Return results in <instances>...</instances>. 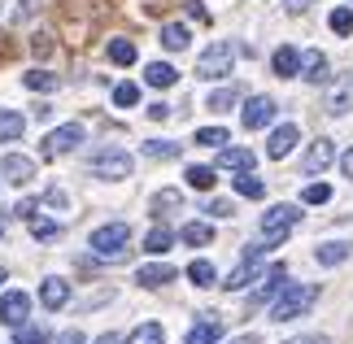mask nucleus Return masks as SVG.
Instances as JSON below:
<instances>
[{"instance_id":"1","label":"nucleus","mask_w":353,"mask_h":344,"mask_svg":"<svg viewBox=\"0 0 353 344\" xmlns=\"http://www.w3.org/2000/svg\"><path fill=\"white\" fill-rule=\"evenodd\" d=\"M319 301V287L314 283H288L283 292L270 301V323H292L301 318V314Z\"/></svg>"},{"instance_id":"2","label":"nucleus","mask_w":353,"mask_h":344,"mask_svg":"<svg viewBox=\"0 0 353 344\" xmlns=\"http://www.w3.org/2000/svg\"><path fill=\"white\" fill-rule=\"evenodd\" d=\"M88 170L97 174V179H110V183H118V179H131L135 157L127 153V148H118V144H105V148H97V153L88 157Z\"/></svg>"},{"instance_id":"3","label":"nucleus","mask_w":353,"mask_h":344,"mask_svg":"<svg viewBox=\"0 0 353 344\" xmlns=\"http://www.w3.org/2000/svg\"><path fill=\"white\" fill-rule=\"evenodd\" d=\"M127 244H131V227H127V223H105V227H97V231H92L88 249L97 253V257L122 261V257H127Z\"/></svg>"},{"instance_id":"4","label":"nucleus","mask_w":353,"mask_h":344,"mask_svg":"<svg viewBox=\"0 0 353 344\" xmlns=\"http://www.w3.org/2000/svg\"><path fill=\"white\" fill-rule=\"evenodd\" d=\"M301 223V205H270V210L262 214V244L266 249H275V244H283V236Z\"/></svg>"},{"instance_id":"5","label":"nucleus","mask_w":353,"mask_h":344,"mask_svg":"<svg viewBox=\"0 0 353 344\" xmlns=\"http://www.w3.org/2000/svg\"><path fill=\"white\" fill-rule=\"evenodd\" d=\"M236 65V44H227V39H214V44L196 57V79H227Z\"/></svg>"},{"instance_id":"6","label":"nucleus","mask_w":353,"mask_h":344,"mask_svg":"<svg viewBox=\"0 0 353 344\" xmlns=\"http://www.w3.org/2000/svg\"><path fill=\"white\" fill-rule=\"evenodd\" d=\"M262 253H266V244H249V249H244L240 266H236V270L223 279L227 292H240V287H249L253 279H262Z\"/></svg>"},{"instance_id":"7","label":"nucleus","mask_w":353,"mask_h":344,"mask_svg":"<svg viewBox=\"0 0 353 344\" xmlns=\"http://www.w3.org/2000/svg\"><path fill=\"white\" fill-rule=\"evenodd\" d=\"M83 122H61L57 131H48V140L44 148H39V157H65V153H74L79 144H83Z\"/></svg>"},{"instance_id":"8","label":"nucleus","mask_w":353,"mask_h":344,"mask_svg":"<svg viewBox=\"0 0 353 344\" xmlns=\"http://www.w3.org/2000/svg\"><path fill=\"white\" fill-rule=\"evenodd\" d=\"M275 96H249V105L240 109V122H244V131H262L275 122Z\"/></svg>"},{"instance_id":"9","label":"nucleus","mask_w":353,"mask_h":344,"mask_svg":"<svg viewBox=\"0 0 353 344\" xmlns=\"http://www.w3.org/2000/svg\"><path fill=\"white\" fill-rule=\"evenodd\" d=\"M0 323H5V327H22V323H31V296H26L22 287H13V292L0 296Z\"/></svg>"},{"instance_id":"10","label":"nucleus","mask_w":353,"mask_h":344,"mask_svg":"<svg viewBox=\"0 0 353 344\" xmlns=\"http://www.w3.org/2000/svg\"><path fill=\"white\" fill-rule=\"evenodd\" d=\"M283 287H288V270L283 266H270L262 279H257V292L249 296V310H257V305H266V301H275Z\"/></svg>"},{"instance_id":"11","label":"nucleus","mask_w":353,"mask_h":344,"mask_svg":"<svg viewBox=\"0 0 353 344\" xmlns=\"http://www.w3.org/2000/svg\"><path fill=\"white\" fill-rule=\"evenodd\" d=\"M296 140H301V127L296 122H283V127H275L270 131V140H266V157L270 161H283L296 148Z\"/></svg>"},{"instance_id":"12","label":"nucleus","mask_w":353,"mask_h":344,"mask_svg":"<svg viewBox=\"0 0 353 344\" xmlns=\"http://www.w3.org/2000/svg\"><path fill=\"white\" fill-rule=\"evenodd\" d=\"M0 174H5V183H13V188H26V183L35 179V157L5 153V161H0Z\"/></svg>"},{"instance_id":"13","label":"nucleus","mask_w":353,"mask_h":344,"mask_svg":"<svg viewBox=\"0 0 353 344\" xmlns=\"http://www.w3.org/2000/svg\"><path fill=\"white\" fill-rule=\"evenodd\" d=\"M323 109H327L332 118L349 114V109H353V74H341V79L327 88V101H323Z\"/></svg>"},{"instance_id":"14","label":"nucleus","mask_w":353,"mask_h":344,"mask_svg":"<svg viewBox=\"0 0 353 344\" xmlns=\"http://www.w3.org/2000/svg\"><path fill=\"white\" fill-rule=\"evenodd\" d=\"M332 161H336V144L319 135V140L305 148V157H301V170H305V174H323V170L332 166Z\"/></svg>"},{"instance_id":"15","label":"nucleus","mask_w":353,"mask_h":344,"mask_svg":"<svg viewBox=\"0 0 353 344\" xmlns=\"http://www.w3.org/2000/svg\"><path fill=\"white\" fill-rule=\"evenodd\" d=\"M219 340H223V318L219 314H201L192 323V332H188L179 344H219Z\"/></svg>"},{"instance_id":"16","label":"nucleus","mask_w":353,"mask_h":344,"mask_svg":"<svg viewBox=\"0 0 353 344\" xmlns=\"http://www.w3.org/2000/svg\"><path fill=\"white\" fill-rule=\"evenodd\" d=\"M39 301H44V310H65L70 305V283H65L61 274H48V279L39 283Z\"/></svg>"},{"instance_id":"17","label":"nucleus","mask_w":353,"mask_h":344,"mask_svg":"<svg viewBox=\"0 0 353 344\" xmlns=\"http://www.w3.org/2000/svg\"><path fill=\"white\" fill-rule=\"evenodd\" d=\"M174 274L179 270H174L170 261H148V266L135 270V283L140 287H166V283H174Z\"/></svg>"},{"instance_id":"18","label":"nucleus","mask_w":353,"mask_h":344,"mask_svg":"<svg viewBox=\"0 0 353 344\" xmlns=\"http://www.w3.org/2000/svg\"><path fill=\"white\" fill-rule=\"evenodd\" d=\"M270 65H275L279 79H296V74H301V52H296L292 44H279L275 57H270Z\"/></svg>"},{"instance_id":"19","label":"nucleus","mask_w":353,"mask_h":344,"mask_svg":"<svg viewBox=\"0 0 353 344\" xmlns=\"http://www.w3.org/2000/svg\"><path fill=\"white\" fill-rule=\"evenodd\" d=\"M301 79L305 83H327V57H323L319 48H310V52H301Z\"/></svg>"},{"instance_id":"20","label":"nucleus","mask_w":353,"mask_h":344,"mask_svg":"<svg viewBox=\"0 0 353 344\" xmlns=\"http://www.w3.org/2000/svg\"><path fill=\"white\" fill-rule=\"evenodd\" d=\"M144 83L148 88H174L179 83V70H174L170 61H148L144 65Z\"/></svg>"},{"instance_id":"21","label":"nucleus","mask_w":353,"mask_h":344,"mask_svg":"<svg viewBox=\"0 0 353 344\" xmlns=\"http://www.w3.org/2000/svg\"><path fill=\"white\" fill-rule=\"evenodd\" d=\"M349 257H353V244H345V240H327V244L314 249L319 266H341V261H349Z\"/></svg>"},{"instance_id":"22","label":"nucleus","mask_w":353,"mask_h":344,"mask_svg":"<svg viewBox=\"0 0 353 344\" xmlns=\"http://www.w3.org/2000/svg\"><path fill=\"white\" fill-rule=\"evenodd\" d=\"M253 148H219V170H253Z\"/></svg>"},{"instance_id":"23","label":"nucleus","mask_w":353,"mask_h":344,"mask_svg":"<svg viewBox=\"0 0 353 344\" xmlns=\"http://www.w3.org/2000/svg\"><path fill=\"white\" fill-rule=\"evenodd\" d=\"M188 39H192V35H188L183 22H166V26H161V48H166V52H183Z\"/></svg>"},{"instance_id":"24","label":"nucleus","mask_w":353,"mask_h":344,"mask_svg":"<svg viewBox=\"0 0 353 344\" xmlns=\"http://www.w3.org/2000/svg\"><path fill=\"white\" fill-rule=\"evenodd\" d=\"M22 131H26V118L18 114V109H0V144L18 140Z\"/></svg>"},{"instance_id":"25","label":"nucleus","mask_w":353,"mask_h":344,"mask_svg":"<svg viewBox=\"0 0 353 344\" xmlns=\"http://www.w3.org/2000/svg\"><path fill=\"white\" fill-rule=\"evenodd\" d=\"M26 9L22 0H0V31H13V26H22V18H26Z\"/></svg>"},{"instance_id":"26","label":"nucleus","mask_w":353,"mask_h":344,"mask_svg":"<svg viewBox=\"0 0 353 344\" xmlns=\"http://www.w3.org/2000/svg\"><path fill=\"white\" fill-rule=\"evenodd\" d=\"M22 83L31 88V92H57L61 88V74H52V70H26Z\"/></svg>"},{"instance_id":"27","label":"nucleus","mask_w":353,"mask_h":344,"mask_svg":"<svg viewBox=\"0 0 353 344\" xmlns=\"http://www.w3.org/2000/svg\"><path fill=\"white\" fill-rule=\"evenodd\" d=\"M183 153V144H174V140H148L144 144V157H153V161H174Z\"/></svg>"},{"instance_id":"28","label":"nucleus","mask_w":353,"mask_h":344,"mask_svg":"<svg viewBox=\"0 0 353 344\" xmlns=\"http://www.w3.org/2000/svg\"><path fill=\"white\" fill-rule=\"evenodd\" d=\"M236 192H240L244 201H262V196H266V183H262L253 170H244V174L236 179Z\"/></svg>"},{"instance_id":"29","label":"nucleus","mask_w":353,"mask_h":344,"mask_svg":"<svg viewBox=\"0 0 353 344\" xmlns=\"http://www.w3.org/2000/svg\"><path fill=\"white\" fill-rule=\"evenodd\" d=\"M170 210H183V192L179 188H161L157 196H153V214H170Z\"/></svg>"},{"instance_id":"30","label":"nucleus","mask_w":353,"mask_h":344,"mask_svg":"<svg viewBox=\"0 0 353 344\" xmlns=\"http://www.w3.org/2000/svg\"><path fill=\"white\" fill-rule=\"evenodd\" d=\"M127 344H166V332H161V323H140L127 336Z\"/></svg>"},{"instance_id":"31","label":"nucleus","mask_w":353,"mask_h":344,"mask_svg":"<svg viewBox=\"0 0 353 344\" xmlns=\"http://www.w3.org/2000/svg\"><path fill=\"white\" fill-rule=\"evenodd\" d=\"M236 105H240L236 88H219V92H210V101H205V109H214V114H227V109H236Z\"/></svg>"},{"instance_id":"32","label":"nucleus","mask_w":353,"mask_h":344,"mask_svg":"<svg viewBox=\"0 0 353 344\" xmlns=\"http://www.w3.org/2000/svg\"><path fill=\"white\" fill-rule=\"evenodd\" d=\"M179 240H183V244H192V249H201V244H210V240H214V227H210V223H188V227L179 231Z\"/></svg>"},{"instance_id":"33","label":"nucleus","mask_w":353,"mask_h":344,"mask_svg":"<svg viewBox=\"0 0 353 344\" xmlns=\"http://www.w3.org/2000/svg\"><path fill=\"white\" fill-rule=\"evenodd\" d=\"M170 244H174V231H170V227H153V231L144 236V249H148V253H157V257L166 253Z\"/></svg>"},{"instance_id":"34","label":"nucleus","mask_w":353,"mask_h":344,"mask_svg":"<svg viewBox=\"0 0 353 344\" xmlns=\"http://www.w3.org/2000/svg\"><path fill=\"white\" fill-rule=\"evenodd\" d=\"M188 279H192L196 287H214V279H219V274H214V261H205V257H196L192 266H188Z\"/></svg>"},{"instance_id":"35","label":"nucleus","mask_w":353,"mask_h":344,"mask_svg":"<svg viewBox=\"0 0 353 344\" xmlns=\"http://www.w3.org/2000/svg\"><path fill=\"white\" fill-rule=\"evenodd\" d=\"M13 344H48V332L39 323H22L13 327Z\"/></svg>"},{"instance_id":"36","label":"nucleus","mask_w":353,"mask_h":344,"mask_svg":"<svg viewBox=\"0 0 353 344\" xmlns=\"http://www.w3.org/2000/svg\"><path fill=\"white\" fill-rule=\"evenodd\" d=\"M135 57H140V52H135L131 39H110V61L114 65H135Z\"/></svg>"},{"instance_id":"37","label":"nucleus","mask_w":353,"mask_h":344,"mask_svg":"<svg viewBox=\"0 0 353 344\" xmlns=\"http://www.w3.org/2000/svg\"><path fill=\"white\" fill-rule=\"evenodd\" d=\"M188 188H196V192H210L214 188V166H188Z\"/></svg>"},{"instance_id":"38","label":"nucleus","mask_w":353,"mask_h":344,"mask_svg":"<svg viewBox=\"0 0 353 344\" xmlns=\"http://www.w3.org/2000/svg\"><path fill=\"white\" fill-rule=\"evenodd\" d=\"M31 236H35L39 244H48V240L61 236V223H52V218H31Z\"/></svg>"},{"instance_id":"39","label":"nucleus","mask_w":353,"mask_h":344,"mask_svg":"<svg viewBox=\"0 0 353 344\" xmlns=\"http://www.w3.org/2000/svg\"><path fill=\"white\" fill-rule=\"evenodd\" d=\"M327 26L336 35H353V9L349 5H341V9H332V18H327Z\"/></svg>"},{"instance_id":"40","label":"nucleus","mask_w":353,"mask_h":344,"mask_svg":"<svg viewBox=\"0 0 353 344\" xmlns=\"http://www.w3.org/2000/svg\"><path fill=\"white\" fill-rule=\"evenodd\" d=\"M232 135H227V127H201L196 131V144H205V148H223Z\"/></svg>"},{"instance_id":"41","label":"nucleus","mask_w":353,"mask_h":344,"mask_svg":"<svg viewBox=\"0 0 353 344\" xmlns=\"http://www.w3.org/2000/svg\"><path fill=\"white\" fill-rule=\"evenodd\" d=\"M114 105H118V109L140 105V88H135V83H118V88H114Z\"/></svg>"},{"instance_id":"42","label":"nucleus","mask_w":353,"mask_h":344,"mask_svg":"<svg viewBox=\"0 0 353 344\" xmlns=\"http://www.w3.org/2000/svg\"><path fill=\"white\" fill-rule=\"evenodd\" d=\"M301 201H305V205H327V201H332V188H327V183H305Z\"/></svg>"},{"instance_id":"43","label":"nucleus","mask_w":353,"mask_h":344,"mask_svg":"<svg viewBox=\"0 0 353 344\" xmlns=\"http://www.w3.org/2000/svg\"><path fill=\"white\" fill-rule=\"evenodd\" d=\"M205 214H210V218H232L236 205H232V201H205Z\"/></svg>"},{"instance_id":"44","label":"nucleus","mask_w":353,"mask_h":344,"mask_svg":"<svg viewBox=\"0 0 353 344\" xmlns=\"http://www.w3.org/2000/svg\"><path fill=\"white\" fill-rule=\"evenodd\" d=\"M148 118H153V122H166L170 118V105L166 101H153V105H148Z\"/></svg>"},{"instance_id":"45","label":"nucleus","mask_w":353,"mask_h":344,"mask_svg":"<svg viewBox=\"0 0 353 344\" xmlns=\"http://www.w3.org/2000/svg\"><path fill=\"white\" fill-rule=\"evenodd\" d=\"M188 13H192L196 22H210V13H205V5H201V0H188Z\"/></svg>"},{"instance_id":"46","label":"nucleus","mask_w":353,"mask_h":344,"mask_svg":"<svg viewBox=\"0 0 353 344\" xmlns=\"http://www.w3.org/2000/svg\"><path fill=\"white\" fill-rule=\"evenodd\" d=\"M310 5H314V0H283V9H288V13H305Z\"/></svg>"},{"instance_id":"47","label":"nucleus","mask_w":353,"mask_h":344,"mask_svg":"<svg viewBox=\"0 0 353 344\" xmlns=\"http://www.w3.org/2000/svg\"><path fill=\"white\" fill-rule=\"evenodd\" d=\"M57 344H88V340H83V332H61Z\"/></svg>"},{"instance_id":"48","label":"nucleus","mask_w":353,"mask_h":344,"mask_svg":"<svg viewBox=\"0 0 353 344\" xmlns=\"http://www.w3.org/2000/svg\"><path fill=\"white\" fill-rule=\"evenodd\" d=\"M18 218H35V201H18V210H13Z\"/></svg>"},{"instance_id":"49","label":"nucleus","mask_w":353,"mask_h":344,"mask_svg":"<svg viewBox=\"0 0 353 344\" xmlns=\"http://www.w3.org/2000/svg\"><path fill=\"white\" fill-rule=\"evenodd\" d=\"M341 174H345V179H353V148H349V153L341 157Z\"/></svg>"},{"instance_id":"50","label":"nucleus","mask_w":353,"mask_h":344,"mask_svg":"<svg viewBox=\"0 0 353 344\" xmlns=\"http://www.w3.org/2000/svg\"><path fill=\"white\" fill-rule=\"evenodd\" d=\"M31 48H35V52H39V57H44V52H48V48H52V44H48V35H35V44H31Z\"/></svg>"},{"instance_id":"51","label":"nucleus","mask_w":353,"mask_h":344,"mask_svg":"<svg viewBox=\"0 0 353 344\" xmlns=\"http://www.w3.org/2000/svg\"><path fill=\"white\" fill-rule=\"evenodd\" d=\"M288 344H327L323 336H301V340H288Z\"/></svg>"},{"instance_id":"52","label":"nucleus","mask_w":353,"mask_h":344,"mask_svg":"<svg viewBox=\"0 0 353 344\" xmlns=\"http://www.w3.org/2000/svg\"><path fill=\"white\" fill-rule=\"evenodd\" d=\"M97 344H122V336H114V332H105V336H97Z\"/></svg>"},{"instance_id":"53","label":"nucleus","mask_w":353,"mask_h":344,"mask_svg":"<svg viewBox=\"0 0 353 344\" xmlns=\"http://www.w3.org/2000/svg\"><path fill=\"white\" fill-rule=\"evenodd\" d=\"M227 344H257V336H240V340H227Z\"/></svg>"},{"instance_id":"54","label":"nucleus","mask_w":353,"mask_h":344,"mask_svg":"<svg viewBox=\"0 0 353 344\" xmlns=\"http://www.w3.org/2000/svg\"><path fill=\"white\" fill-rule=\"evenodd\" d=\"M22 5H26V9H31V13H35L39 5H44V0H22Z\"/></svg>"},{"instance_id":"55","label":"nucleus","mask_w":353,"mask_h":344,"mask_svg":"<svg viewBox=\"0 0 353 344\" xmlns=\"http://www.w3.org/2000/svg\"><path fill=\"white\" fill-rule=\"evenodd\" d=\"M0 283H5V270H0Z\"/></svg>"},{"instance_id":"56","label":"nucleus","mask_w":353,"mask_h":344,"mask_svg":"<svg viewBox=\"0 0 353 344\" xmlns=\"http://www.w3.org/2000/svg\"><path fill=\"white\" fill-rule=\"evenodd\" d=\"M0 236H5V227H0Z\"/></svg>"}]
</instances>
